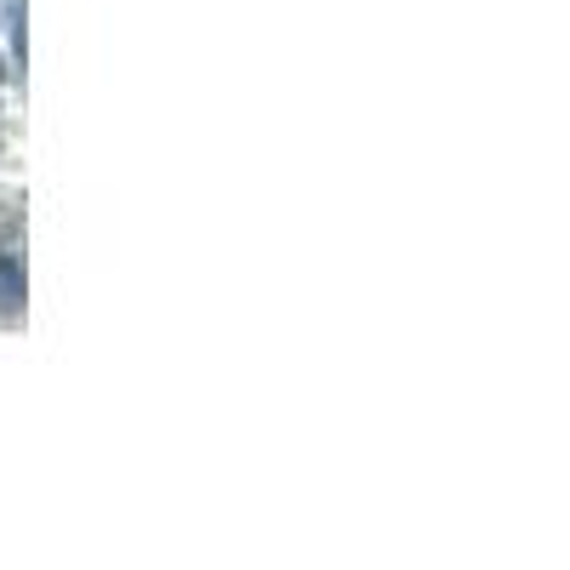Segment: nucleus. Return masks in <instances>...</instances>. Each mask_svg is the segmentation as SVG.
<instances>
[{
    "label": "nucleus",
    "mask_w": 570,
    "mask_h": 570,
    "mask_svg": "<svg viewBox=\"0 0 570 570\" xmlns=\"http://www.w3.org/2000/svg\"><path fill=\"white\" fill-rule=\"evenodd\" d=\"M18 12H23V0H0V80L12 75V63H18V46H23Z\"/></svg>",
    "instance_id": "f257e3e1"
}]
</instances>
